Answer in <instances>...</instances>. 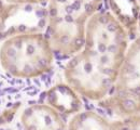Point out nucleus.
I'll list each match as a JSON object with an SVG mask.
<instances>
[{
    "mask_svg": "<svg viewBox=\"0 0 140 130\" xmlns=\"http://www.w3.org/2000/svg\"><path fill=\"white\" fill-rule=\"evenodd\" d=\"M5 4L11 5H35L41 3H48L49 0H1Z\"/></svg>",
    "mask_w": 140,
    "mask_h": 130,
    "instance_id": "9d476101",
    "label": "nucleus"
},
{
    "mask_svg": "<svg viewBox=\"0 0 140 130\" xmlns=\"http://www.w3.org/2000/svg\"><path fill=\"white\" fill-rule=\"evenodd\" d=\"M98 103L119 118L140 114V35L129 43L111 93Z\"/></svg>",
    "mask_w": 140,
    "mask_h": 130,
    "instance_id": "20e7f679",
    "label": "nucleus"
},
{
    "mask_svg": "<svg viewBox=\"0 0 140 130\" xmlns=\"http://www.w3.org/2000/svg\"><path fill=\"white\" fill-rule=\"evenodd\" d=\"M19 121L24 130H67L63 114L48 102L24 107Z\"/></svg>",
    "mask_w": 140,
    "mask_h": 130,
    "instance_id": "39448f33",
    "label": "nucleus"
},
{
    "mask_svg": "<svg viewBox=\"0 0 140 130\" xmlns=\"http://www.w3.org/2000/svg\"><path fill=\"white\" fill-rule=\"evenodd\" d=\"M48 103L62 114H76L81 111V97L67 84L52 87L46 93Z\"/></svg>",
    "mask_w": 140,
    "mask_h": 130,
    "instance_id": "0eeeda50",
    "label": "nucleus"
},
{
    "mask_svg": "<svg viewBox=\"0 0 140 130\" xmlns=\"http://www.w3.org/2000/svg\"><path fill=\"white\" fill-rule=\"evenodd\" d=\"M55 53L44 32L18 31L0 43V67L18 79L40 77L53 67Z\"/></svg>",
    "mask_w": 140,
    "mask_h": 130,
    "instance_id": "7ed1b4c3",
    "label": "nucleus"
},
{
    "mask_svg": "<svg viewBox=\"0 0 140 130\" xmlns=\"http://www.w3.org/2000/svg\"><path fill=\"white\" fill-rule=\"evenodd\" d=\"M125 130H140V114L122 118Z\"/></svg>",
    "mask_w": 140,
    "mask_h": 130,
    "instance_id": "1a4fd4ad",
    "label": "nucleus"
},
{
    "mask_svg": "<svg viewBox=\"0 0 140 130\" xmlns=\"http://www.w3.org/2000/svg\"><path fill=\"white\" fill-rule=\"evenodd\" d=\"M139 1H140V0H139Z\"/></svg>",
    "mask_w": 140,
    "mask_h": 130,
    "instance_id": "f8f14e48",
    "label": "nucleus"
},
{
    "mask_svg": "<svg viewBox=\"0 0 140 130\" xmlns=\"http://www.w3.org/2000/svg\"><path fill=\"white\" fill-rule=\"evenodd\" d=\"M138 29H139V33H140V17H139V21H138Z\"/></svg>",
    "mask_w": 140,
    "mask_h": 130,
    "instance_id": "9b49d317",
    "label": "nucleus"
},
{
    "mask_svg": "<svg viewBox=\"0 0 140 130\" xmlns=\"http://www.w3.org/2000/svg\"><path fill=\"white\" fill-rule=\"evenodd\" d=\"M104 0H49L45 33L55 55L71 57L83 47L88 21Z\"/></svg>",
    "mask_w": 140,
    "mask_h": 130,
    "instance_id": "f03ea898",
    "label": "nucleus"
},
{
    "mask_svg": "<svg viewBox=\"0 0 140 130\" xmlns=\"http://www.w3.org/2000/svg\"><path fill=\"white\" fill-rule=\"evenodd\" d=\"M129 34L108 10L88 21L83 47L64 67V80L81 98L100 102L111 93L129 47Z\"/></svg>",
    "mask_w": 140,
    "mask_h": 130,
    "instance_id": "f257e3e1",
    "label": "nucleus"
},
{
    "mask_svg": "<svg viewBox=\"0 0 140 130\" xmlns=\"http://www.w3.org/2000/svg\"><path fill=\"white\" fill-rule=\"evenodd\" d=\"M67 130H125L122 118L111 120L95 111H80L72 115Z\"/></svg>",
    "mask_w": 140,
    "mask_h": 130,
    "instance_id": "423d86ee",
    "label": "nucleus"
},
{
    "mask_svg": "<svg viewBox=\"0 0 140 130\" xmlns=\"http://www.w3.org/2000/svg\"><path fill=\"white\" fill-rule=\"evenodd\" d=\"M110 12L126 28L129 36L138 28L140 17L139 0H108Z\"/></svg>",
    "mask_w": 140,
    "mask_h": 130,
    "instance_id": "6e6552de",
    "label": "nucleus"
}]
</instances>
